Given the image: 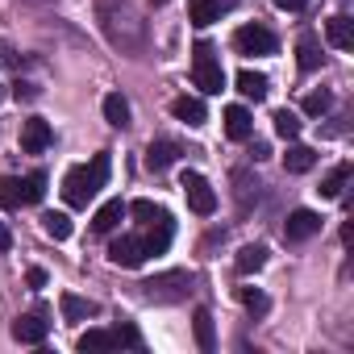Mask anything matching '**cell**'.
<instances>
[{
    "label": "cell",
    "instance_id": "cell-37",
    "mask_svg": "<svg viewBox=\"0 0 354 354\" xmlns=\"http://www.w3.org/2000/svg\"><path fill=\"white\" fill-rule=\"evenodd\" d=\"M0 63H5V67H13V63H17V55H13L5 42H0Z\"/></svg>",
    "mask_w": 354,
    "mask_h": 354
},
{
    "label": "cell",
    "instance_id": "cell-23",
    "mask_svg": "<svg viewBox=\"0 0 354 354\" xmlns=\"http://www.w3.org/2000/svg\"><path fill=\"white\" fill-rule=\"evenodd\" d=\"M59 308H63V317H67V321H88V317H96V313H100L92 300H84V296H71V292L59 300Z\"/></svg>",
    "mask_w": 354,
    "mask_h": 354
},
{
    "label": "cell",
    "instance_id": "cell-12",
    "mask_svg": "<svg viewBox=\"0 0 354 354\" xmlns=\"http://www.w3.org/2000/svg\"><path fill=\"white\" fill-rule=\"evenodd\" d=\"M325 42H329L333 50H350V46H354V21H350L346 13L329 17V21H325Z\"/></svg>",
    "mask_w": 354,
    "mask_h": 354
},
{
    "label": "cell",
    "instance_id": "cell-3",
    "mask_svg": "<svg viewBox=\"0 0 354 354\" xmlns=\"http://www.w3.org/2000/svg\"><path fill=\"white\" fill-rule=\"evenodd\" d=\"M188 283H192V279H188L184 271H167V275L146 279V283H142V296L154 300V304H175V300H184Z\"/></svg>",
    "mask_w": 354,
    "mask_h": 354
},
{
    "label": "cell",
    "instance_id": "cell-18",
    "mask_svg": "<svg viewBox=\"0 0 354 354\" xmlns=\"http://www.w3.org/2000/svg\"><path fill=\"white\" fill-rule=\"evenodd\" d=\"M313 162H317V150L313 146H300V142H292L288 154H283V171H292V175H304Z\"/></svg>",
    "mask_w": 354,
    "mask_h": 354
},
{
    "label": "cell",
    "instance_id": "cell-20",
    "mask_svg": "<svg viewBox=\"0 0 354 354\" xmlns=\"http://www.w3.org/2000/svg\"><path fill=\"white\" fill-rule=\"evenodd\" d=\"M192 329H196V346H201L205 354H213V350H217V333H213V317H209V308H196Z\"/></svg>",
    "mask_w": 354,
    "mask_h": 354
},
{
    "label": "cell",
    "instance_id": "cell-24",
    "mask_svg": "<svg viewBox=\"0 0 354 354\" xmlns=\"http://www.w3.org/2000/svg\"><path fill=\"white\" fill-rule=\"evenodd\" d=\"M238 92H242L246 100H263V96H267V75H263V71H242V75H238Z\"/></svg>",
    "mask_w": 354,
    "mask_h": 354
},
{
    "label": "cell",
    "instance_id": "cell-40",
    "mask_svg": "<svg viewBox=\"0 0 354 354\" xmlns=\"http://www.w3.org/2000/svg\"><path fill=\"white\" fill-rule=\"evenodd\" d=\"M46 5H50V0H46Z\"/></svg>",
    "mask_w": 354,
    "mask_h": 354
},
{
    "label": "cell",
    "instance_id": "cell-2",
    "mask_svg": "<svg viewBox=\"0 0 354 354\" xmlns=\"http://www.w3.org/2000/svg\"><path fill=\"white\" fill-rule=\"evenodd\" d=\"M192 80H196V88H201L205 96H221V88H225L221 59H217V50H213L209 42H196V46H192Z\"/></svg>",
    "mask_w": 354,
    "mask_h": 354
},
{
    "label": "cell",
    "instance_id": "cell-25",
    "mask_svg": "<svg viewBox=\"0 0 354 354\" xmlns=\"http://www.w3.org/2000/svg\"><path fill=\"white\" fill-rule=\"evenodd\" d=\"M46 196V171H30L26 180H21V201L26 205H38Z\"/></svg>",
    "mask_w": 354,
    "mask_h": 354
},
{
    "label": "cell",
    "instance_id": "cell-32",
    "mask_svg": "<svg viewBox=\"0 0 354 354\" xmlns=\"http://www.w3.org/2000/svg\"><path fill=\"white\" fill-rule=\"evenodd\" d=\"M238 296H242V304H246V308H250V313H254V317H263V313H267V308H271V300H267V296H263V292H259V288H242V292H238Z\"/></svg>",
    "mask_w": 354,
    "mask_h": 354
},
{
    "label": "cell",
    "instance_id": "cell-39",
    "mask_svg": "<svg viewBox=\"0 0 354 354\" xmlns=\"http://www.w3.org/2000/svg\"><path fill=\"white\" fill-rule=\"evenodd\" d=\"M150 5H167V0H150Z\"/></svg>",
    "mask_w": 354,
    "mask_h": 354
},
{
    "label": "cell",
    "instance_id": "cell-16",
    "mask_svg": "<svg viewBox=\"0 0 354 354\" xmlns=\"http://www.w3.org/2000/svg\"><path fill=\"white\" fill-rule=\"evenodd\" d=\"M180 154H184V150L175 146V142H150V146H146V167H150V171H167Z\"/></svg>",
    "mask_w": 354,
    "mask_h": 354
},
{
    "label": "cell",
    "instance_id": "cell-9",
    "mask_svg": "<svg viewBox=\"0 0 354 354\" xmlns=\"http://www.w3.org/2000/svg\"><path fill=\"white\" fill-rule=\"evenodd\" d=\"M50 121H42V117H30V121H21V150L26 154H42L46 146H50Z\"/></svg>",
    "mask_w": 354,
    "mask_h": 354
},
{
    "label": "cell",
    "instance_id": "cell-27",
    "mask_svg": "<svg viewBox=\"0 0 354 354\" xmlns=\"http://www.w3.org/2000/svg\"><path fill=\"white\" fill-rule=\"evenodd\" d=\"M84 354L88 350H113L117 342H113V329H88V333H80V342H75Z\"/></svg>",
    "mask_w": 354,
    "mask_h": 354
},
{
    "label": "cell",
    "instance_id": "cell-26",
    "mask_svg": "<svg viewBox=\"0 0 354 354\" xmlns=\"http://www.w3.org/2000/svg\"><path fill=\"white\" fill-rule=\"evenodd\" d=\"M271 121H275V133H279L283 142H296V138H300V117H296L292 109H279Z\"/></svg>",
    "mask_w": 354,
    "mask_h": 354
},
{
    "label": "cell",
    "instance_id": "cell-36",
    "mask_svg": "<svg viewBox=\"0 0 354 354\" xmlns=\"http://www.w3.org/2000/svg\"><path fill=\"white\" fill-rule=\"evenodd\" d=\"M13 96H17V100H34L38 92H34V84H17V88H13Z\"/></svg>",
    "mask_w": 354,
    "mask_h": 354
},
{
    "label": "cell",
    "instance_id": "cell-1",
    "mask_svg": "<svg viewBox=\"0 0 354 354\" xmlns=\"http://www.w3.org/2000/svg\"><path fill=\"white\" fill-rule=\"evenodd\" d=\"M109 180V154H92L88 167H71L67 171V180H63V196L71 209H88V201L104 188Z\"/></svg>",
    "mask_w": 354,
    "mask_h": 354
},
{
    "label": "cell",
    "instance_id": "cell-6",
    "mask_svg": "<svg viewBox=\"0 0 354 354\" xmlns=\"http://www.w3.org/2000/svg\"><path fill=\"white\" fill-rule=\"evenodd\" d=\"M109 263H113V267H142V263H146V246H142V238L121 234L117 242H109Z\"/></svg>",
    "mask_w": 354,
    "mask_h": 354
},
{
    "label": "cell",
    "instance_id": "cell-34",
    "mask_svg": "<svg viewBox=\"0 0 354 354\" xmlns=\"http://www.w3.org/2000/svg\"><path fill=\"white\" fill-rule=\"evenodd\" d=\"M26 283H30V288H46V271H42V267H30Z\"/></svg>",
    "mask_w": 354,
    "mask_h": 354
},
{
    "label": "cell",
    "instance_id": "cell-8",
    "mask_svg": "<svg viewBox=\"0 0 354 354\" xmlns=\"http://www.w3.org/2000/svg\"><path fill=\"white\" fill-rule=\"evenodd\" d=\"M46 333H50V321H46L42 313H26V317H17V321H13V337H17V342H26V346H42V342H46Z\"/></svg>",
    "mask_w": 354,
    "mask_h": 354
},
{
    "label": "cell",
    "instance_id": "cell-19",
    "mask_svg": "<svg viewBox=\"0 0 354 354\" xmlns=\"http://www.w3.org/2000/svg\"><path fill=\"white\" fill-rule=\"evenodd\" d=\"M104 121H109L113 129H125V125H129V100H125L121 92H109V96H104Z\"/></svg>",
    "mask_w": 354,
    "mask_h": 354
},
{
    "label": "cell",
    "instance_id": "cell-11",
    "mask_svg": "<svg viewBox=\"0 0 354 354\" xmlns=\"http://www.w3.org/2000/svg\"><path fill=\"white\" fill-rule=\"evenodd\" d=\"M171 234H175V221H171V213H158V217L150 221V234L142 238L146 254H162V250L171 246Z\"/></svg>",
    "mask_w": 354,
    "mask_h": 354
},
{
    "label": "cell",
    "instance_id": "cell-29",
    "mask_svg": "<svg viewBox=\"0 0 354 354\" xmlns=\"http://www.w3.org/2000/svg\"><path fill=\"white\" fill-rule=\"evenodd\" d=\"M21 180H0V209H21Z\"/></svg>",
    "mask_w": 354,
    "mask_h": 354
},
{
    "label": "cell",
    "instance_id": "cell-14",
    "mask_svg": "<svg viewBox=\"0 0 354 354\" xmlns=\"http://www.w3.org/2000/svg\"><path fill=\"white\" fill-rule=\"evenodd\" d=\"M171 113H175V121H188V125H205V121H209L201 96H175V100H171Z\"/></svg>",
    "mask_w": 354,
    "mask_h": 354
},
{
    "label": "cell",
    "instance_id": "cell-33",
    "mask_svg": "<svg viewBox=\"0 0 354 354\" xmlns=\"http://www.w3.org/2000/svg\"><path fill=\"white\" fill-rule=\"evenodd\" d=\"M129 213H133L142 225H150V221H154L158 213H167V209H158V205H150V201H133V205H129Z\"/></svg>",
    "mask_w": 354,
    "mask_h": 354
},
{
    "label": "cell",
    "instance_id": "cell-4",
    "mask_svg": "<svg viewBox=\"0 0 354 354\" xmlns=\"http://www.w3.org/2000/svg\"><path fill=\"white\" fill-rule=\"evenodd\" d=\"M180 188H184V196H188V209H192V213L209 217V213L217 209V192L209 188V180H205L201 171H184V180H180Z\"/></svg>",
    "mask_w": 354,
    "mask_h": 354
},
{
    "label": "cell",
    "instance_id": "cell-15",
    "mask_svg": "<svg viewBox=\"0 0 354 354\" xmlns=\"http://www.w3.org/2000/svg\"><path fill=\"white\" fill-rule=\"evenodd\" d=\"M225 133H230L234 142H246V138L254 133V121H250V113H246L242 104H230V109H225Z\"/></svg>",
    "mask_w": 354,
    "mask_h": 354
},
{
    "label": "cell",
    "instance_id": "cell-31",
    "mask_svg": "<svg viewBox=\"0 0 354 354\" xmlns=\"http://www.w3.org/2000/svg\"><path fill=\"white\" fill-rule=\"evenodd\" d=\"M329 109H333V96H329V92H308V96H304V113H308V117H325Z\"/></svg>",
    "mask_w": 354,
    "mask_h": 354
},
{
    "label": "cell",
    "instance_id": "cell-21",
    "mask_svg": "<svg viewBox=\"0 0 354 354\" xmlns=\"http://www.w3.org/2000/svg\"><path fill=\"white\" fill-rule=\"evenodd\" d=\"M346 180H350V162H337V167L325 175V180H321V188H317V192H321L325 201H337V196H342V188H346Z\"/></svg>",
    "mask_w": 354,
    "mask_h": 354
},
{
    "label": "cell",
    "instance_id": "cell-22",
    "mask_svg": "<svg viewBox=\"0 0 354 354\" xmlns=\"http://www.w3.org/2000/svg\"><path fill=\"white\" fill-rule=\"evenodd\" d=\"M263 263H267V246H242L234 259L238 275H254V271H263Z\"/></svg>",
    "mask_w": 354,
    "mask_h": 354
},
{
    "label": "cell",
    "instance_id": "cell-5",
    "mask_svg": "<svg viewBox=\"0 0 354 354\" xmlns=\"http://www.w3.org/2000/svg\"><path fill=\"white\" fill-rule=\"evenodd\" d=\"M234 50L238 55H275V34L263 26H242L234 34Z\"/></svg>",
    "mask_w": 354,
    "mask_h": 354
},
{
    "label": "cell",
    "instance_id": "cell-17",
    "mask_svg": "<svg viewBox=\"0 0 354 354\" xmlns=\"http://www.w3.org/2000/svg\"><path fill=\"white\" fill-rule=\"evenodd\" d=\"M321 42H317V34H300V42H296V63H300V71H317L321 67Z\"/></svg>",
    "mask_w": 354,
    "mask_h": 354
},
{
    "label": "cell",
    "instance_id": "cell-28",
    "mask_svg": "<svg viewBox=\"0 0 354 354\" xmlns=\"http://www.w3.org/2000/svg\"><path fill=\"white\" fill-rule=\"evenodd\" d=\"M42 230H46L55 242H63V238H71V217H67V213H46V217H42Z\"/></svg>",
    "mask_w": 354,
    "mask_h": 354
},
{
    "label": "cell",
    "instance_id": "cell-7",
    "mask_svg": "<svg viewBox=\"0 0 354 354\" xmlns=\"http://www.w3.org/2000/svg\"><path fill=\"white\" fill-rule=\"evenodd\" d=\"M313 234H321V217H317L313 209L288 213V221H283V238H288V242H308Z\"/></svg>",
    "mask_w": 354,
    "mask_h": 354
},
{
    "label": "cell",
    "instance_id": "cell-35",
    "mask_svg": "<svg viewBox=\"0 0 354 354\" xmlns=\"http://www.w3.org/2000/svg\"><path fill=\"white\" fill-rule=\"evenodd\" d=\"M308 5V0H275V9H283V13H300Z\"/></svg>",
    "mask_w": 354,
    "mask_h": 354
},
{
    "label": "cell",
    "instance_id": "cell-30",
    "mask_svg": "<svg viewBox=\"0 0 354 354\" xmlns=\"http://www.w3.org/2000/svg\"><path fill=\"white\" fill-rule=\"evenodd\" d=\"M113 342H117V346L138 350V346H142V333H138V325H133V321H121V325H113Z\"/></svg>",
    "mask_w": 354,
    "mask_h": 354
},
{
    "label": "cell",
    "instance_id": "cell-38",
    "mask_svg": "<svg viewBox=\"0 0 354 354\" xmlns=\"http://www.w3.org/2000/svg\"><path fill=\"white\" fill-rule=\"evenodd\" d=\"M13 246V238H9V230H5V221H0V254H5Z\"/></svg>",
    "mask_w": 354,
    "mask_h": 354
},
{
    "label": "cell",
    "instance_id": "cell-10",
    "mask_svg": "<svg viewBox=\"0 0 354 354\" xmlns=\"http://www.w3.org/2000/svg\"><path fill=\"white\" fill-rule=\"evenodd\" d=\"M238 5V0H192L188 5V17H192V26H213V21H221V13H230Z\"/></svg>",
    "mask_w": 354,
    "mask_h": 354
},
{
    "label": "cell",
    "instance_id": "cell-13",
    "mask_svg": "<svg viewBox=\"0 0 354 354\" xmlns=\"http://www.w3.org/2000/svg\"><path fill=\"white\" fill-rule=\"evenodd\" d=\"M125 213H129L125 201H109V205H100L96 217H92V234H113V230L125 221Z\"/></svg>",
    "mask_w": 354,
    "mask_h": 354
}]
</instances>
